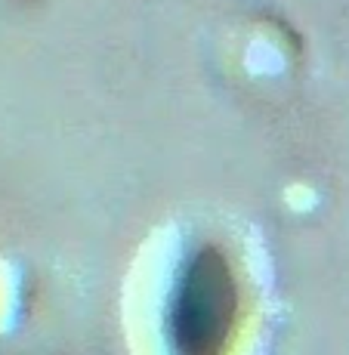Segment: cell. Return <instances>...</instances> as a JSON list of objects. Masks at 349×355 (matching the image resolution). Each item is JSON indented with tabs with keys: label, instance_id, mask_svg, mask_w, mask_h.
<instances>
[{
	"label": "cell",
	"instance_id": "1",
	"mask_svg": "<svg viewBox=\"0 0 349 355\" xmlns=\"http://www.w3.org/2000/svg\"><path fill=\"white\" fill-rule=\"evenodd\" d=\"M229 322L223 272L210 266H198L195 282L186 291V303L180 309V343L186 355H216L223 343V331Z\"/></svg>",
	"mask_w": 349,
	"mask_h": 355
}]
</instances>
